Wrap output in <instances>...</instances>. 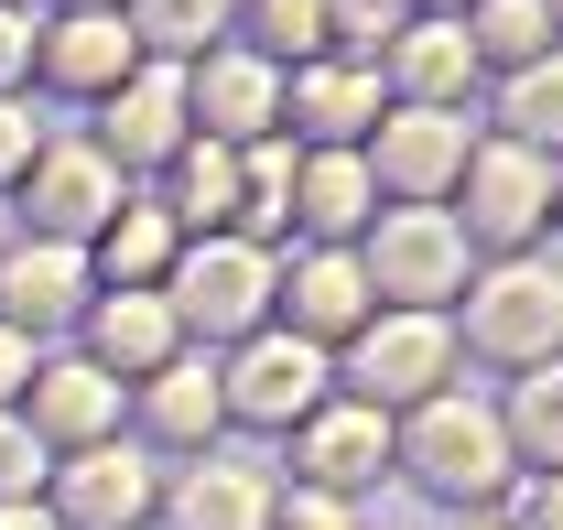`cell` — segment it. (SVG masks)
<instances>
[{"instance_id": "obj_22", "label": "cell", "mask_w": 563, "mask_h": 530, "mask_svg": "<svg viewBox=\"0 0 563 530\" xmlns=\"http://www.w3.org/2000/svg\"><path fill=\"white\" fill-rule=\"evenodd\" d=\"M282 109L303 120L314 152H357V141L379 131V76H368V66H325V55H314V66L282 87Z\"/></svg>"}, {"instance_id": "obj_42", "label": "cell", "mask_w": 563, "mask_h": 530, "mask_svg": "<svg viewBox=\"0 0 563 530\" xmlns=\"http://www.w3.org/2000/svg\"><path fill=\"white\" fill-rule=\"evenodd\" d=\"M433 11H455V0H433Z\"/></svg>"}, {"instance_id": "obj_43", "label": "cell", "mask_w": 563, "mask_h": 530, "mask_svg": "<svg viewBox=\"0 0 563 530\" xmlns=\"http://www.w3.org/2000/svg\"><path fill=\"white\" fill-rule=\"evenodd\" d=\"M0 11H22V0H0Z\"/></svg>"}, {"instance_id": "obj_1", "label": "cell", "mask_w": 563, "mask_h": 530, "mask_svg": "<svg viewBox=\"0 0 563 530\" xmlns=\"http://www.w3.org/2000/svg\"><path fill=\"white\" fill-rule=\"evenodd\" d=\"M390 465L412 476L422 498H444L455 520H466V509H498V498L520 487V455H509L498 411L466 400V390H433L422 411H401V422H390Z\"/></svg>"}, {"instance_id": "obj_20", "label": "cell", "mask_w": 563, "mask_h": 530, "mask_svg": "<svg viewBox=\"0 0 563 530\" xmlns=\"http://www.w3.org/2000/svg\"><path fill=\"white\" fill-rule=\"evenodd\" d=\"M33 66L55 76V87H76V98H109V87L141 66V33L120 11H66V22L33 33Z\"/></svg>"}, {"instance_id": "obj_6", "label": "cell", "mask_w": 563, "mask_h": 530, "mask_svg": "<svg viewBox=\"0 0 563 530\" xmlns=\"http://www.w3.org/2000/svg\"><path fill=\"white\" fill-rule=\"evenodd\" d=\"M455 314H466V346L477 357L542 368V357H563V270L553 261H488V270H466Z\"/></svg>"}, {"instance_id": "obj_25", "label": "cell", "mask_w": 563, "mask_h": 530, "mask_svg": "<svg viewBox=\"0 0 563 530\" xmlns=\"http://www.w3.org/2000/svg\"><path fill=\"white\" fill-rule=\"evenodd\" d=\"M163 174H174L163 217H174L185 239H217V228L239 217V152H228V141H185V152H174Z\"/></svg>"}, {"instance_id": "obj_35", "label": "cell", "mask_w": 563, "mask_h": 530, "mask_svg": "<svg viewBox=\"0 0 563 530\" xmlns=\"http://www.w3.org/2000/svg\"><path fill=\"white\" fill-rule=\"evenodd\" d=\"M33 152H44L33 109H22V98H0V185H22V174H33Z\"/></svg>"}, {"instance_id": "obj_41", "label": "cell", "mask_w": 563, "mask_h": 530, "mask_svg": "<svg viewBox=\"0 0 563 530\" xmlns=\"http://www.w3.org/2000/svg\"><path fill=\"white\" fill-rule=\"evenodd\" d=\"M542 11H553V22H563V0H542Z\"/></svg>"}, {"instance_id": "obj_11", "label": "cell", "mask_w": 563, "mask_h": 530, "mask_svg": "<svg viewBox=\"0 0 563 530\" xmlns=\"http://www.w3.org/2000/svg\"><path fill=\"white\" fill-rule=\"evenodd\" d=\"M22 196H33V239H66V250H87L109 217H120V163L98 152V141H44L33 152V174H22Z\"/></svg>"}, {"instance_id": "obj_30", "label": "cell", "mask_w": 563, "mask_h": 530, "mask_svg": "<svg viewBox=\"0 0 563 530\" xmlns=\"http://www.w3.org/2000/svg\"><path fill=\"white\" fill-rule=\"evenodd\" d=\"M217 22H228V0H131V33H141V55H163V66H196Z\"/></svg>"}, {"instance_id": "obj_36", "label": "cell", "mask_w": 563, "mask_h": 530, "mask_svg": "<svg viewBox=\"0 0 563 530\" xmlns=\"http://www.w3.org/2000/svg\"><path fill=\"white\" fill-rule=\"evenodd\" d=\"M33 368H44V357H33V335H11V325H0V411H22Z\"/></svg>"}, {"instance_id": "obj_10", "label": "cell", "mask_w": 563, "mask_h": 530, "mask_svg": "<svg viewBox=\"0 0 563 530\" xmlns=\"http://www.w3.org/2000/svg\"><path fill=\"white\" fill-rule=\"evenodd\" d=\"M185 109H196V141L250 152V141L282 131V66L250 55V44H207V55L185 66Z\"/></svg>"}, {"instance_id": "obj_7", "label": "cell", "mask_w": 563, "mask_h": 530, "mask_svg": "<svg viewBox=\"0 0 563 530\" xmlns=\"http://www.w3.org/2000/svg\"><path fill=\"white\" fill-rule=\"evenodd\" d=\"M217 390H228V422H250V433H303V422L336 400V357L303 346L292 325H261V335L228 346Z\"/></svg>"}, {"instance_id": "obj_40", "label": "cell", "mask_w": 563, "mask_h": 530, "mask_svg": "<svg viewBox=\"0 0 563 530\" xmlns=\"http://www.w3.org/2000/svg\"><path fill=\"white\" fill-rule=\"evenodd\" d=\"M76 11H109V0H76Z\"/></svg>"}, {"instance_id": "obj_27", "label": "cell", "mask_w": 563, "mask_h": 530, "mask_svg": "<svg viewBox=\"0 0 563 530\" xmlns=\"http://www.w3.org/2000/svg\"><path fill=\"white\" fill-rule=\"evenodd\" d=\"M228 239H250V250L292 239V141L282 131L239 152V217H228Z\"/></svg>"}, {"instance_id": "obj_14", "label": "cell", "mask_w": 563, "mask_h": 530, "mask_svg": "<svg viewBox=\"0 0 563 530\" xmlns=\"http://www.w3.org/2000/svg\"><path fill=\"white\" fill-rule=\"evenodd\" d=\"M87 303H98L87 250H66V239H22V250H0V325H11V335H66Z\"/></svg>"}, {"instance_id": "obj_34", "label": "cell", "mask_w": 563, "mask_h": 530, "mask_svg": "<svg viewBox=\"0 0 563 530\" xmlns=\"http://www.w3.org/2000/svg\"><path fill=\"white\" fill-rule=\"evenodd\" d=\"M509 530H563V465H553V476H520V487H509Z\"/></svg>"}, {"instance_id": "obj_37", "label": "cell", "mask_w": 563, "mask_h": 530, "mask_svg": "<svg viewBox=\"0 0 563 530\" xmlns=\"http://www.w3.org/2000/svg\"><path fill=\"white\" fill-rule=\"evenodd\" d=\"M22 76H33V22H22V11H0V98H11Z\"/></svg>"}, {"instance_id": "obj_13", "label": "cell", "mask_w": 563, "mask_h": 530, "mask_svg": "<svg viewBox=\"0 0 563 530\" xmlns=\"http://www.w3.org/2000/svg\"><path fill=\"white\" fill-rule=\"evenodd\" d=\"M66 530H152L163 509V476L131 455V444H87V455L55 465V498H44Z\"/></svg>"}, {"instance_id": "obj_16", "label": "cell", "mask_w": 563, "mask_h": 530, "mask_svg": "<svg viewBox=\"0 0 563 530\" xmlns=\"http://www.w3.org/2000/svg\"><path fill=\"white\" fill-rule=\"evenodd\" d=\"M368 314H379V292H368L357 250H303V261L282 270V303H272V325H292L303 346H325V357H336Z\"/></svg>"}, {"instance_id": "obj_33", "label": "cell", "mask_w": 563, "mask_h": 530, "mask_svg": "<svg viewBox=\"0 0 563 530\" xmlns=\"http://www.w3.org/2000/svg\"><path fill=\"white\" fill-rule=\"evenodd\" d=\"M272 530H357V498H325V487H282Z\"/></svg>"}, {"instance_id": "obj_2", "label": "cell", "mask_w": 563, "mask_h": 530, "mask_svg": "<svg viewBox=\"0 0 563 530\" xmlns=\"http://www.w3.org/2000/svg\"><path fill=\"white\" fill-rule=\"evenodd\" d=\"M455 196H466L455 228H466L477 261H542V239H553V217H563L553 152H520V141H477L466 174H455Z\"/></svg>"}, {"instance_id": "obj_18", "label": "cell", "mask_w": 563, "mask_h": 530, "mask_svg": "<svg viewBox=\"0 0 563 530\" xmlns=\"http://www.w3.org/2000/svg\"><path fill=\"white\" fill-rule=\"evenodd\" d=\"M368 217H379V185H368L357 152H303L292 163V228H303V250H357Z\"/></svg>"}, {"instance_id": "obj_17", "label": "cell", "mask_w": 563, "mask_h": 530, "mask_svg": "<svg viewBox=\"0 0 563 530\" xmlns=\"http://www.w3.org/2000/svg\"><path fill=\"white\" fill-rule=\"evenodd\" d=\"M76 325H87V368H109L120 390H141L152 368H174V357H185V325H174V303H163V292H98Z\"/></svg>"}, {"instance_id": "obj_32", "label": "cell", "mask_w": 563, "mask_h": 530, "mask_svg": "<svg viewBox=\"0 0 563 530\" xmlns=\"http://www.w3.org/2000/svg\"><path fill=\"white\" fill-rule=\"evenodd\" d=\"M44 444H33V422H22V411H0V509H11V498H33V476H44Z\"/></svg>"}, {"instance_id": "obj_3", "label": "cell", "mask_w": 563, "mask_h": 530, "mask_svg": "<svg viewBox=\"0 0 563 530\" xmlns=\"http://www.w3.org/2000/svg\"><path fill=\"white\" fill-rule=\"evenodd\" d=\"M357 270H368V292H379L390 314H455L477 250H466L455 206H379L368 239H357Z\"/></svg>"}, {"instance_id": "obj_8", "label": "cell", "mask_w": 563, "mask_h": 530, "mask_svg": "<svg viewBox=\"0 0 563 530\" xmlns=\"http://www.w3.org/2000/svg\"><path fill=\"white\" fill-rule=\"evenodd\" d=\"M466 152H477V131L455 120V109H379V131H368V185L390 206H444L455 196V174H466Z\"/></svg>"}, {"instance_id": "obj_26", "label": "cell", "mask_w": 563, "mask_h": 530, "mask_svg": "<svg viewBox=\"0 0 563 530\" xmlns=\"http://www.w3.org/2000/svg\"><path fill=\"white\" fill-rule=\"evenodd\" d=\"M498 433H509L520 476H553V465H563V357L520 368V390L498 400Z\"/></svg>"}, {"instance_id": "obj_9", "label": "cell", "mask_w": 563, "mask_h": 530, "mask_svg": "<svg viewBox=\"0 0 563 530\" xmlns=\"http://www.w3.org/2000/svg\"><path fill=\"white\" fill-rule=\"evenodd\" d=\"M109 120H98V152L120 163V174H163L185 141H196V109H185V66H163V55H141L109 98H98Z\"/></svg>"}, {"instance_id": "obj_4", "label": "cell", "mask_w": 563, "mask_h": 530, "mask_svg": "<svg viewBox=\"0 0 563 530\" xmlns=\"http://www.w3.org/2000/svg\"><path fill=\"white\" fill-rule=\"evenodd\" d=\"M163 303H174V325L185 335H207V346H239V335H261L272 325V303H282V270L272 250H250V239H185L174 250V270H163Z\"/></svg>"}, {"instance_id": "obj_19", "label": "cell", "mask_w": 563, "mask_h": 530, "mask_svg": "<svg viewBox=\"0 0 563 530\" xmlns=\"http://www.w3.org/2000/svg\"><path fill=\"white\" fill-rule=\"evenodd\" d=\"M272 509H282V487L239 455H196L163 487V520L174 530H272Z\"/></svg>"}, {"instance_id": "obj_24", "label": "cell", "mask_w": 563, "mask_h": 530, "mask_svg": "<svg viewBox=\"0 0 563 530\" xmlns=\"http://www.w3.org/2000/svg\"><path fill=\"white\" fill-rule=\"evenodd\" d=\"M390 76H401V109H455L466 76H477L466 22H412V33H390Z\"/></svg>"}, {"instance_id": "obj_38", "label": "cell", "mask_w": 563, "mask_h": 530, "mask_svg": "<svg viewBox=\"0 0 563 530\" xmlns=\"http://www.w3.org/2000/svg\"><path fill=\"white\" fill-rule=\"evenodd\" d=\"M0 530H66V520H55L44 498H11V509H0Z\"/></svg>"}, {"instance_id": "obj_12", "label": "cell", "mask_w": 563, "mask_h": 530, "mask_svg": "<svg viewBox=\"0 0 563 530\" xmlns=\"http://www.w3.org/2000/svg\"><path fill=\"white\" fill-rule=\"evenodd\" d=\"M390 476V411H368V400H325L303 433H292V487H325V498H368Z\"/></svg>"}, {"instance_id": "obj_31", "label": "cell", "mask_w": 563, "mask_h": 530, "mask_svg": "<svg viewBox=\"0 0 563 530\" xmlns=\"http://www.w3.org/2000/svg\"><path fill=\"white\" fill-rule=\"evenodd\" d=\"M250 55H325V0H261V44Z\"/></svg>"}, {"instance_id": "obj_29", "label": "cell", "mask_w": 563, "mask_h": 530, "mask_svg": "<svg viewBox=\"0 0 563 530\" xmlns=\"http://www.w3.org/2000/svg\"><path fill=\"white\" fill-rule=\"evenodd\" d=\"M466 44H477V66H531V55H553V11L542 0H477V22H466Z\"/></svg>"}, {"instance_id": "obj_15", "label": "cell", "mask_w": 563, "mask_h": 530, "mask_svg": "<svg viewBox=\"0 0 563 530\" xmlns=\"http://www.w3.org/2000/svg\"><path fill=\"white\" fill-rule=\"evenodd\" d=\"M120 379L109 368H87V357H55V368H33V390H22V422H33V444L44 455H87V444H120Z\"/></svg>"}, {"instance_id": "obj_23", "label": "cell", "mask_w": 563, "mask_h": 530, "mask_svg": "<svg viewBox=\"0 0 563 530\" xmlns=\"http://www.w3.org/2000/svg\"><path fill=\"white\" fill-rule=\"evenodd\" d=\"M141 422H152V444H185V455H207L217 422H228L217 368H207V357H174V368H152V379H141Z\"/></svg>"}, {"instance_id": "obj_28", "label": "cell", "mask_w": 563, "mask_h": 530, "mask_svg": "<svg viewBox=\"0 0 563 530\" xmlns=\"http://www.w3.org/2000/svg\"><path fill=\"white\" fill-rule=\"evenodd\" d=\"M498 120H509L498 141H520V152H563V55H531V66L509 76Z\"/></svg>"}, {"instance_id": "obj_39", "label": "cell", "mask_w": 563, "mask_h": 530, "mask_svg": "<svg viewBox=\"0 0 563 530\" xmlns=\"http://www.w3.org/2000/svg\"><path fill=\"white\" fill-rule=\"evenodd\" d=\"M455 530H509V520H498V509H466V520H455Z\"/></svg>"}, {"instance_id": "obj_21", "label": "cell", "mask_w": 563, "mask_h": 530, "mask_svg": "<svg viewBox=\"0 0 563 530\" xmlns=\"http://www.w3.org/2000/svg\"><path fill=\"white\" fill-rule=\"evenodd\" d=\"M174 250H185V228L163 217V196H120V217L87 239V270H98V292H163Z\"/></svg>"}, {"instance_id": "obj_5", "label": "cell", "mask_w": 563, "mask_h": 530, "mask_svg": "<svg viewBox=\"0 0 563 530\" xmlns=\"http://www.w3.org/2000/svg\"><path fill=\"white\" fill-rule=\"evenodd\" d=\"M347 368H336V390L368 400V411H422V400L455 379V314H368V325L336 346Z\"/></svg>"}]
</instances>
